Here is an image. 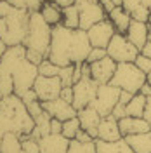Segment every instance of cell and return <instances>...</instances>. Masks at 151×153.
<instances>
[{
  "instance_id": "b9f144b4",
  "label": "cell",
  "mask_w": 151,
  "mask_h": 153,
  "mask_svg": "<svg viewBox=\"0 0 151 153\" xmlns=\"http://www.w3.org/2000/svg\"><path fill=\"white\" fill-rule=\"evenodd\" d=\"M141 54L142 56H146V57H151V42L148 40L146 44H144V47L141 49Z\"/></svg>"
},
{
  "instance_id": "60d3db41",
  "label": "cell",
  "mask_w": 151,
  "mask_h": 153,
  "mask_svg": "<svg viewBox=\"0 0 151 153\" xmlns=\"http://www.w3.org/2000/svg\"><path fill=\"white\" fill-rule=\"evenodd\" d=\"M99 2H101V5L104 7L106 12H110V10H113L115 7H116V5L113 4V0H99Z\"/></svg>"
},
{
  "instance_id": "83f0119b",
  "label": "cell",
  "mask_w": 151,
  "mask_h": 153,
  "mask_svg": "<svg viewBox=\"0 0 151 153\" xmlns=\"http://www.w3.org/2000/svg\"><path fill=\"white\" fill-rule=\"evenodd\" d=\"M82 127H80V120H78V117H73V118H70V120H64L63 122V131L61 134L68 137V139H75L78 131H80Z\"/></svg>"
},
{
  "instance_id": "1f68e13d",
  "label": "cell",
  "mask_w": 151,
  "mask_h": 153,
  "mask_svg": "<svg viewBox=\"0 0 151 153\" xmlns=\"http://www.w3.org/2000/svg\"><path fill=\"white\" fill-rule=\"evenodd\" d=\"M135 66L141 70L142 73H146V75H150L151 73V57H146L142 56V54H139V56L135 57Z\"/></svg>"
},
{
  "instance_id": "cb8c5ba5",
  "label": "cell",
  "mask_w": 151,
  "mask_h": 153,
  "mask_svg": "<svg viewBox=\"0 0 151 153\" xmlns=\"http://www.w3.org/2000/svg\"><path fill=\"white\" fill-rule=\"evenodd\" d=\"M21 137L16 132H5L0 141V153H21Z\"/></svg>"
},
{
  "instance_id": "e575fe53",
  "label": "cell",
  "mask_w": 151,
  "mask_h": 153,
  "mask_svg": "<svg viewBox=\"0 0 151 153\" xmlns=\"http://www.w3.org/2000/svg\"><path fill=\"white\" fill-rule=\"evenodd\" d=\"M59 97H63L64 101H68V103L73 105V87H63V91H61V96H59Z\"/></svg>"
},
{
  "instance_id": "9a60e30c",
  "label": "cell",
  "mask_w": 151,
  "mask_h": 153,
  "mask_svg": "<svg viewBox=\"0 0 151 153\" xmlns=\"http://www.w3.org/2000/svg\"><path fill=\"white\" fill-rule=\"evenodd\" d=\"M97 139L108 141V143H113V141L123 139L122 132H120V125H118V118H115L113 115L103 117L101 124H99V127H97Z\"/></svg>"
},
{
  "instance_id": "ab89813d",
  "label": "cell",
  "mask_w": 151,
  "mask_h": 153,
  "mask_svg": "<svg viewBox=\"0 0 151 153\" xmlns=\"http://www.w3.org/2000/svg\"><path fill=\"white\" fill-rule=\"evenodd\" d=\"M75 139H78V141H84V143H87V141H95L94 137H92L89 132H85L84 129H80V131H78V134H76Z\"/></svg>"
},
{
  "instance_id": "8fae6325",
  "label": "cell",
  "mask_w": 151,
  "mask_h": 153,
  "mask_svg": "<svg viewBox=\"0 0 151 153\" xmlns=\"http://www.w3.org/2000/svg\"><path fill=\"white\" fill-rule=\"evenodd\" d=\"M116 33L113 23L106 18L99 23H95L94 26L87 30V37H89V42L92 47H101V49H106L110 40L113 38V35Z\"/></svg>"
},
{
  "instance_id": "4316f807",
  "label": "cell",
  "mask_w": 151,
  "mask_h": 153,
  "mask_svg": "<svg viewBox=\"0 0 151 153\" xmlns=\"http://www.w3.org/2000/svg\"><path fill=\"white\" fill-rule=\"evenodd\" d=\"M68 153H97L95 141H78V139H70Z\"/></svg>"
},
{
  "instance_id": "681fc988",
  "label": "cell",
  "mask_w": 151,
  "mask_h": 153,
  "mask_svg": "<svg viewBox=\"0 0 151 153\" xmlns=\"http://www.w3.org/2000/svg\"><path fill=\"white\" fill-rule=\"evenodd\" d=\"M113 4L115 5H122V0H113Z\"/></svg>"
},
{
  "instance_id": "8992f818",
  "label": "cell",
  "mask_w": 151,
  "mask_h": 153,
  "mask_svg": "<svg viewBox=\"0 0 151 153\" xmlns=\"http://www.w3.org/2000/svg\"><path fill=\"white\" fill-rule=\"evenodd\" d=\"M106 52L115 63H134L135 57L141 54V51L123 33H115L106 47Z\"/></svg>"
},
{
  "instance_id": "7bdbcfd3",
  "label": "cell",
  "mask_w": 151,
  "mask_h": 153,
  "mask_svg": "<svg viewBox=\"0 0 151 153\" xmlns=\"http://www.w3.org/2000/svg\"><path fill=\"white\" fill-rule=\"evenodd\" d=\"M5 31H7V21L5 18H0V38H4Z\"/></svg>"
},
{
  "instance_id": "52a82bcc",
  "label": "cell",
  "mask_w": 151,
  "mask_h": 153,
  "mask_svg": "<svg viewBox=\"0 0 151 153\" xmlns=\"http://www.w3.org/2000/svg\"><path fill=\"white\" fill-rule=\"evenodd\" d=\"M75 5L80 12V30L87 31L95 23L108 18V12L104 10L99 0H75Z\"/></svg>"
},
{
  "instance_id": "d4e9b609",
  "label": "cell",
  "mask_w": 151,
  "mask_h": 153,
  "mask_svg": "<svg viewBox=\"0 0 151 153\" xmlns=\"http://www.w3.org/2000/svg\"><path fill=\"white\" fill-rule=\"evenodd\" d=\"M146 101H148V97L146 96H142L141 92H137V94H134L130 97V101L127 103V117H142L144 115V108H146Z\"/></svg>"
},
{
  "instance_id": "30bf717a",
  "label": "cell",
  "mask_w": 151,
  "mask_h": 153,
  "mask_svg": "<svg viewBox=\"0 0 151 153\" xmlns=\"http://www.w3.org/2000/svg\"><path fill=\"white\" fill-rule=\"evenodd\" d=\"M33 91L37 94L38 101L45 103V101H52V99H57L61 96V91H63V82L59 76H44L38 75L35 84H33Z\"/></svg>"
},
{
  "instance_id": "bcb514c9",
  "label": "cell",
  "mask_w": 151,
  "mask_h": 153,
  "mask_svg": "<svg viewBox=\"0 0 151 153\" xmlns=\"http://www.w3.org/2000/svg\"><path fill=\"white\" fill-rule=\"evenodd\" d=\"M12 7H18V9H24V0H7Z\"/></svg>"
},
{
  "instance_id": "6da1fadb",
  "label": "cell",
  "mask_w": 151,
  "mask_h": 153,
  "mask_svg": "<svg viewBox=\"0 0 151 153\" xmlns=\"http://www.w3.org/2000/svg\"><path fill=\"white\" fill-rule=\"evenodd\" d=\"M90 49L92 45L85 30H73L66 28L64 25H57L52 28V40L47 59L56 63L57 66L82 65L87 61Z\"/></svg>"
},
{
  "instance_id": "f546056e",
  "label": "cell",
  "mask_w": 151,
  "mask_h": 153,
  "mask_svg": "<svg viewBox=\"0 0 151 153\" xmlns=\"http://www.w3.org/2000/svg\"><path fill=\"white\" fill-rule=\"evenodd\" d=\"M59 78L63 82V87H73L75 84V65H70V66H63Z\"/></svg>"
},
{
  "instance_id": "e0dca14e",
  "label": "cell",
  "mask_w": 151,
  "mask_h": 153,
  "mask_svg": "<svg viewBox=\"0 0 151 153\" xmlns=\"http://www.w3.org/2000/svg\"><path fill=\"white\" fill-rule=\"evenodd\" d=\"M150 30H151L150 23H142V21H135V19H132V23H130V26H129V30H127L125 37L129 38L134 45L141 51V49L144 47V44L148 42Z\"/></svg>"
},
{
  "instance_id": "ac0fdd59",
  "label": "cell",
  "mask_w": 151,
  "mask_h": 153,
  "mask_svg": "<svg viewBox=\"0 0 151 153\" xmlns=\"http://www.w3.org/2000/svg\"><path fill=\"white\" fill-rule=\"evenodd\" d=\"M118 125H120V132H122L123 137L146 132V131L151 129L150 124L142 117H123V118L118 120Z\"/></svg>"
},
{
  "instance_id": "7dc6e473",
  "label": "cell",
  "mask_w": 151,
  "mask_h": 153,
  "mask_svg": "<svg viewBox=\"0 0 151 153\" xmlns=\"http://www.w3.org/2000/svg\"><path fill=\"white\" fill-rule=\"evenodd\" d=\"M5 51H7V44L0 38V61H2V57H4V54H5Z\"/></svg>"
},
{
  "instance_id": "3957f363",
  "label": "cell",
  "mask_w": 151,
  "mask_h": 153,
  "mask_svg": "<svg viewBox=\"0 0 151 153\" xmlns=\"http://www.w3.org/2000/svg\"><path fill=\"white\" fill-rule=\"evenodd\" d=\"M50 40H52V26L37 12H30V23H28V33L23 42V45L30 52H37L40 56L47 57L49 49H50Z\"/></svg>"
},
{
  "instance_id": "2e32d148",
  "label": "cell",
  "mask_w": 151,
  "mask_h": 153,
  "mask_svg": "<svg viewBox=\"0 0 151 153\" xmlns=\"http://www.w3.org/2000/svg\"><path fill=\"white\" fill-rule=\"evenodd\" d=\"M40 153H68L70 139L63 134H47L38 139Z\"/></svg>"
},
{
  "instance_id": "836d02e7",
  "label": "cell",
  "mask_w": 151,
  "mask_h": 153,
  "mask_svg": "<svg viewBox=\"0 0 151 153\" xmlns=\"http://www.w3.org/2000/svg\"><path fill=\"white\" fill-rule=\"evenodd\" d=\"M45 0H24V9L28 12H37V10L42 9Z\"/></svg>"
},
{
  "instance_id": "7c38bea8",
  "label": "cell",
  "mask_w": 151,
  "mask_h": 153,
  "mask_svg": "<svg viewBox=\"0 0 151 153\" xmlns=\"http://www.w3.org/2000/svg\"><path fill=\"white\" fill-rule=\"evenodd\" d=\"M116 65H118V63H115L110 56L103 57V59H99V61H95V63H90V76H92V80L97 82L99 85L110 84L111 78H113V75H115Z\"/></svg>"
},
{
  "instance_id": "816d5d0a",
  "label": "cell",
  "mask_w": 151,
  "mask_h": 153,
  "mask_svg": "<svg viewBox=\"0 0 151 153\" xmlns=\"http://www.w3.org/2000/svg\"><path fill=\"white\" fill-rule=\"evenodd\" d=\"M45 2H56V0H45Z\"/></svg>"
},
{
  "instance_id": "74e56055",
  "label": "cell",
  "mask_w": 151,
  "mask_h": 153,
  "mask_svg": "<svg viewBox=\"0 0 151 153\" xmlns=\"http://www.w3.org/2000/svg\"><path fill=\"white\" fill-rule=\"evenodd\" d=\"M21 99H23V103H24V105H28V103H31V101H37L38 97H37V94H35V91H33V89H30L28 92H24V94L21 96Z\"/></svg>"
},
{
  "instance_id": "f6af8a7d",
  "label": "cell",
  "mask_w": 151,
  "mask_h": 153,
  "mask_svg": "<svg viewBox=\"0 0 151 153\" xmlns=\"http://www.w3.org/2000/svg\"><path fill=\"white\" fill-rule=\"evenodd\" d=\"M139 92H141L142 96H146V97H150V96H151V85L146 82V84L141 87V91H139Z\"/></svg>"
},
{
  "instance_id": "f907efd6",
  "label": "cell",
  "mask_w": 151,
  "mask_h": 153,
  "mask_svg": "<svg viewBox=\"0 0 151 153\" xmlns=\"http://www.w3.org/2000/svg\"><path fill=\"white\" fill-rule=\"evenodd\" d=\"M148 84H150V85H151V73H150V75H148Z\"/></svg>"
},
{
  "instance_id": "5bb4252c",
  "label": "cell",
  "mask_w": 151,
  "mask_h": 153,
  "mask_svg": "<svg viewBox=\"0 0 151 153\" xmlns=\"http://www.w3.org/2000/svg\"><path fill=\"white\" fill-rule=\"evenodd\" d=\"M78 120H80V127L84 129L85 132H89L94 139H97V127L101 124L103 117L99 115V111L92 108V106H85L82 110H78Z\"/></svg>"
},
{
  "instance_id": "d6986e66",
  "label": "cell",
  "mask_w": 151,
  "mask_h": 153,
  "mask_svg": "<svg viewBox=\"0 0 151 153\" xmlns=\"http://www.w3.org/2000/svg\"><path fill=\"white\" fill-rule=\"evenodd\" d=\"M122 7L135 21H142V23H150L151 21V10L142 4L141 0H122Z\"/></svg>"
},
{
  "instance_id": "603a6c76",
  "label": "cell",
  "mask_w": 151,
  "mask_h": 153,
  "mask_svg": "<svg viewBox=\"0 0 151 153\" xmlns=\"http://www.w3.org/2000/svg\"><path fill=\"white\" fill-rule=\"evenodd\" d=\"M95 148H97V153H134L132 148L127 144L125 139L113 141V143L95 139Z\"/></svg>"
},
{
  "instance_id": "5b68a950",
  "label": "cell",
  "mask_w": 151,
  "mask_h": 153,
  "mask_svg": "<svg viewBox=\"0 0 151 153\" xmlns=\"http://www.w3.org/2000/svg\"><path fill=\"white\" fill-rule=\"evenodd\" d=\"M5 21H7V31H5L2 40L7 44V47L23 45V42L26 38V33H28L30 12L26 9L12 7V10L5 16Z\"/></svg>"
},
{
  "instance_id": "ffe728a7",
  "label": "cell",
  "mask_w": 151,
  "mask_h": 153,
  "mask_svg": "<svg viewBox=\"0 0 151 153\" xmlns=\"http://www.w3.org/2000/svg\"><path fill=\"white\" fill-rule=\"evenodd\" d=\"M108 19L113 23L116 33H123V35L127 33V30H129L130 23H132L130 14L123 9L122 5H116L113 10H110V12H108Z\"/></svg>"
},
{
  "instance_id": "d590c367",
  "label": "cell",
  "mask_w": 151,
  "mask_h": 153,
  "mask_svg": "<svg viewBox=\"0 0 151 153\" xmlns=\"http://www.w3.org/2000/svg\"><path fill=\"white\" fill-rule=\"evenodd\" d=\"M61 131H63V122L57 118H52L50 120V134H61Z\"/></svg>"
},
{
  "instance_id": "484cf974",
  "label": "cell",
  "mask_w": 151,
  "mask_h": 153,
  "mask_svg": "<svg viewBox=\"0 0 151 153\" xmlns=\"http://www.w3.org/2000/svg\"><path fill=\"white\" fill-rule=\"evenodd\" d=\"M61 25H64L66 28H73V30L80 28V12H78V7L75 4L63 9V21H61Z\"/></svg>"
},
{
  "instance_id": "4dcf8cb0",
  "label": "cell",
  "mask_w": 151,
  "mask_h": 153,
  "mask_svg": "<svg viewBox=\"0 0 151 153\" xmlns=\"http://www.w3.org/2000/svg\"><path fill=\"white\" fill-rule=\"evenodd\" d=\"M21 146H23L21 153H40V144H38V139L31 137V136L23 137V139H21Z\"/></svg>"
},
{
  "instance_id": "f35d334b",
  "label": "cell",
  "mask_w": 151,
  "mask_h": 153,
  "mask_svg": "<svg viewBox=\"0 0 151 153\" xmlns=\"http://www.w3.org/2000/svg\"><path fill=\"white\" fill-rule=\"evenodd\" d=\"M142 118L150 124L151 127V96L148 97V101H146V108H144V115H142Z\"/></svg>"
},
{
  "instance_id": "4fadbf2b",
  "label": "cell",
  "mask_w": 151,
  "mask_h": 153,
  "mask_svg": "<svg viewBox=\"0 0 151 153\" xmlns=\"http://www.w3.org/2000/svg\"><path fill=\"white\" fill-rule=\"evenodd\" d=\"M42 106L52 118H57L61 122L70 120V118L76 117V113H78V110L75 106L71 103H68V101H64L63 97H57V99H52V101H45V103H42Z\"/></svg>"
},
{
  "instance_id": "44dd1931",
  "label": "cell",
  "mask_w": 151,
  "mask_h": 153,
  "mask_svg": "<svg viewBox=\"0 0 151 153\" xmlns=\"http://www.w3.org/2000/svg\"><path fill=\"white\" fill-rule=\"evenodd\" d=\"M134 153H151V129L141 134H134L123 137Z\"/></svg>"
},
{
  "instance_id": "7402d4cb",
  "label": "cell",
  "mask_w": 151,
  "mask_h": 153,
  "mask_svg": "<svg viewBox=\"0 0 151 153\" xmlns=\"http://www.w3.org/2000/svg\"><path fill=\"white\" fill-rule=\"evenodd\" d=\"M40 14L44 16V19L52 28L61 25V21H63V7H59L54 2H44V5L40 9Z\"/></svg>"
},
{
  "instance_id": "c3c4849f",
  "label": "cell",
  "mask_w": 151,
  "mask_h": 153,
  "mask_svg": "<svg viewBox=\"0 0 151 153\" xmlns=\"http://www.w3.org/2000/svg\"><path fill=\"white\" fill-rule=\"evenodd\" d=\"M142 4H144V5H146V7H148V9L151 10V0H141Z\"/></svg>"
},
{
  "instance_id": "8d00e7d4",
  "label": "cell",
  "mask_w": 151,
  "mask_h": 153,
  "mask_svg": "<svg viewBox=\"0 0 151 153\" xmlns=\"http://www.w3.org/2000/svg\"><path fill=\"white\" fill-rule=\"evenodd\" d=\"M12 10V5H10L7 0H0V18H5Z\"/></svg>"
},
{
  "instance_id": "ba28073f",
  "label": "cell",
  "mask_w": 151,
  "mask_h": 153,
  "mask_svg": "<svg viewBox=\"0 0 151 153\" xmlns=\"http://www.w3.org/2000/svg\"><path fill=\"white\" fill-rule=\"evenodd\" d=\"M120 94L122 91L118 87L111 85V84H104V85H99L97 89V96L92 101V108H95L101 117H108V115L113 113V108L116 106L118 99H120Z\"/></svg>"
},
{
  "instance_id": "7a4b0ae2",
  "label": "cell",
  "mask_w": 151,
  "mask_h": 153,
  "mask_svg": "<svg viewBox=\"0 0 151 153\" xmlns=\"http://www.w3.org/2000/svg\"><path fill=\"white\" fill-rule=\"evenodd\" d=\"M35 129V120L30 115L23 99L16 94L5 96L0 101V134L16 132L23 139L31 136Z\"/></svg>"
},
{
  "instance_id": "d6a6232c",
  "label": "cell",
  "mask_w": 151,
  "mask_h": 153,
  "mask_svg": "<svg viewBox=\"0 0 151 153\" xmlns=\"http://www.w3.org/2000/svg\"><path fill=\"white\" fill-rule=\"evenodd\" d=\"M108 56V52H106V49H101V47H92L90 49V52H89V56H87V61L85 63H95V61H99V59H103V57Z\"/></svg>"
},
{
  "instance_id": "f1b7e54d",
  "label": "cell",
  "mask_w": 151,
  "mask_h": 153,
  "mask_svg": "<svg viewBox=\"0 0 151 153\" xmlns=\"http://www.w3.org/2000/svg\"><path fill=\"white\" fill-rule=\"evenodd\" d=\"M63 66H57L56 63H52L50 59H44L40 65H38V75H44V76H59Z\"/></svg>"
},
{
  "instance_id": "ee69618b",
  "label": "cell",
  "mask_w": 151,
  "mask_h": 153,
  "mask_svg": "<svg viewBox=\"0 0 151 153\" xmlns=\"http://www.w3.org/2000/svg\"><path fill=\"white\" fill-rule=\"evenodd\" d=\"M54 4H57L59 7H63V9H64V7H70V5H73V4H75V0H56Z\"/></svg>"
},
{
  "instance_id": "9c48e42d",
  "label": "cell",
  "mask_w": 151,
  "mask_h": 153,
  "mask_svg": "<svg viewBox=\"0 0 151 153\" xmlns=\"http://www.w3.org/2000/svg\"><path fill=\"white\" fill-rule=\"evenodd\" d=\"M97 89L99 84L92 80V76H82L78 82L73 84V106L76 110L90 106L97 96Z\"/></svg>"
},
{
  "instance_id": "277c9868",
  "label": "cell",
  "mask_w": 151,
  "mask_h": 153,
  "mask_svg": "<svg viewBox=\"0 0 151 153\" xmlns=\"http://www.w3.org/2000/svg\"><path fill=\"white\" fill-rule=\"evenodd\" d=\"M146 82H148V75L142 73L141 70L135 66V63H118L110 84L118 87L120 91L137 94Z\"/></svg>"
}]
</instances>
